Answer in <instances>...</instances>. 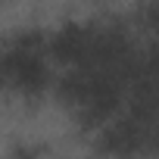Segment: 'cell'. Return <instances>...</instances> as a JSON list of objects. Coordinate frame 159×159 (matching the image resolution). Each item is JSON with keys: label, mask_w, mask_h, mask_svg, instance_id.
I'll return each instance as SVG.
<instances>
[{"label": "cell", "mask_w": 159, "mask_h": 159, "mask_svg": "<svg viewBox=\"0 0 159 159\" xmlns=\"http://www.w3.org/2000/svg\"><path fill=\"white\" fill-rule=\"evenodd\" d=\"M3 81L13 94L25 100H38L53 88V72L47 62V50H28L16 41L3 44Z\"/></svg>", "instance_id": "6da1fadb"}, {"label": "cell", "mask_w": 159, "mask_h": 159, "mask_svg": "<svg viewBox=\"0 0 159 159\" xmlns=\"http://www.w3.org/2000/svg\"><path fill=\"white\" fill-rule=\"evenodd\" d=\"M156 131L159 128H150L131 112H125L97 131L94 150L103 159H140V156H150V143Z\"/></svg>", "instance_id": "7a4b0ae2"}, {"label": "cell", "mask_w": 159, "mask_h": 159, "mask_svg": "<svg viewBox=\"0 0 159 159\" xmlns=\"http://www.w3.org/2000/svg\"><path fill=\"white\" fill-rule=\"evenodd\" d=\"M91 47H94V25L81 22H66L47 38V56L62 69L84 66L91 59Z\"/></svg>", "instance_id": "3957f363"}, {"label": "cell", "mask_w": 159, "mask_h": 159, "mask_svg": "<svg viewBox=\"0 0 159 159\" xmlns=\"http://www.w3.org/2000/svg\"><path fill=\"white\" fill-rule=\"evenodd\" d=\"M140 19H143V25H147V28L159 38V0H150V3H143Z\"/></svg>", "instance_id": "277c9868"}, {"label": "cell", "mask_w": 159, "mask_h": 159, "mask_svg": "<svg viewBox=\"0 0 159 159\" xmlns=\"http://www.w3.org/2000/svg\"><path fill=\"white\" fill-rule=\"evenodd\" d=\"M10 159H47V156H44V150H41L38 143H25V140H22V143L13 147Z\"/></svg>", "instance_id": "5b68a950"}, {"label": "cell", "mask_w": 159, "mask_h": 159, "mask_svg": "<svg viewBox=\"0 0 159 159\" xmlns=\"http://www.w3.org/2000/svg\"><path fill=\"white\" fill-rule=\"evenodd\" d=\"M150 156H153V159H159V131L153 134V143H150Z\"/></svg>", "instance_id": "8992f818"}, {"label": "cell", "mask_w": 159, "mask_h": 159, "mask_svg": "<svg viewBox=\"0 0 159 159\" xmlns=\"http://www.w3.org/2000/svg\"><path fill=\"white\" fill-rule=\"evenodd\" d=\"M143 3H150V0H143Z\"/></svg>", "instance_id": "52a82bcc"}]
</instances>
